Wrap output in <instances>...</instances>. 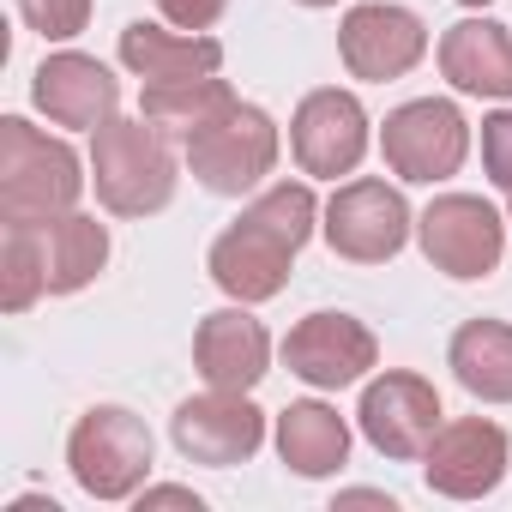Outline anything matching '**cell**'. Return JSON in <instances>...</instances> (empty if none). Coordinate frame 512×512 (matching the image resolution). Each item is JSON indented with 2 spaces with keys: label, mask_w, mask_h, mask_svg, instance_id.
Masks as SVG:
<instances>
[{
  "label": "cell",
  "mask_w": 512,
  "mask_h": 512,
  "mask_svg": "<svg viewBox=\"0 0 512 512\" xmlns=\"http://www.w3.org/2000/svg\"><path fill=\"white\" fill-rule=\"evenodd\" d=\"M85 181L67 139L37 133L25 115L0 121V223H49L79 205Z\"/></svg>",
  "instance_id": "1"
},
{
  "label": "cell",
  "mask_w": 512,
  "mask_h": 512,
  "mask_svg": "<svg viewBox=\"0 0 512 512\" xmlns=\"http://www.w3.org/2000/svg\"><path fill=\"white\" fill-rule=\"evenodd\" d=\"M91 187L115 217H151L175 199V151L157 121H103L91 133Z\"/></svg>",
  "instance_id": "2"
},
{
  "label": "cell",
  "mask_w": 512,
  "mask_h": 512,
  "mask_svg": "<svg viewBox=\"0 0 512 512\" xmlns=\"http://www.w3.org/2000/svg\"><path fill=\"white\" fill-rule=\"evenodd\" d=\"M187 169L199 175V187L241 199L253 193L272 169H278V121L260 103H223L211 121H199L187 133Z\"/></svg>",
  "instance_id": "3"
},
{
  "label": "cell",
  "mask_w": 512,
  "mask_h": 512,
  "mask_svg": "<svg viewBox=\"0 0 512 512\" xmlns=\"http://www.w3.org/2000/svg\"><path fill=\"white\" fill-rule=\"evenodd\" d=\"M67 464L91 500H133L151 476V428L121 404H97L73 422Z\"/></svg>",
  "instance_id": "4"
},
{
  "label": "cell",
  "mask_w": 512,
  "mask_h": 512,
  "mask_svg": "<svg viewBox=\"0 0 512 512\" xmlns=\"http://www.w3.org/2000/svg\"><path fill=\"white\" fill-rule=\"evenodd\" d=\"M464 151H470V121L446 97H416V103L392 109L386 127H380L386 169L398 181H416V187H434V181L458 175L464 169Z\"/></svg>",
  "instance_id": "5"
},
{
  "label": "cell",
  "mask_w": 512,
  "mask_h": 512,
  "mask_svg": "<svg viewBox=\"0 0 512 512\" xmlns=\"http://www.w3.org/2000/svg\"><path fill=\"white\" fill-rule=\"evenodd\" d=\"M416 241L428 253V266L458 278V284H476L500 266L506 253V223L488 199L476 193H440L422 217H416Z\"/></svg>",
  "instance_id": "6"
},
{
  "label": "cell",
  "mask_w": 512,
  "mask_h": 512,
  "mask_svg": "<svg viewBox=\"0 0 512 512\" xmlns=\"http://www.w3.org/2000/svg\"><path fill=\"white\" fill-rule=\"evenodd\" d=\"M320 229H326V241H332L338 260L386 266L392 253H404V241H410L416 217H410V205H404V193H398V187H386V181L362 175V181H344V187L326 199Z\"/></svg>",
  "instance_id": "7"
},
{
  "label": "cell",
  "mask_w": 512,
  "mask_h": 512,
  "mask_svg": "<svg viewBox=\"0 0 512 512\" xmlns=\"http://www.w3.org/2000/svg\"><path fill=\"white\" fill-rule=\"evenodd\" d=\"M506 464H512V440L488 416L440 422V434L422 452V476L446 500H482V494H494L506 482Z\"/></svg>",
  "instance_id": "8"
},
{
  "label": "cell",
  "mask_w": 512,
  "mask_h": 512,
  "mask_svg": "<svg viewBox=\"0 0 512 512\" xmlns=\"http://www.w3.org/2000/svg\"><path fill=\"white\" fill-rule=\"evenodd\" d=\"M169 434H175L181 458L211 464V470H229V464H247L253 452L266 446V416L253 410L247 392H217V386H211L205 398L175 404Z\"/></svg>",
  "instance_id": "9"
},
{
  "label": "cell",
  "mask_w": 512,
  "mask_h": 512,
  "mask_svg": "<svg viewBox=\"0 0 512 512\" xmlns=\"http://www.w3.org/2000/svg\"><path fill=\"white\" fill-rule=\"evenodd\" d=\"M296 241L290 235H278L272 223H260V217H247L241 211V223H229L217 241H211V284L229 296V302H272L284 284H290V266H296Z\"/></svg>",
  "instance_id": "10"
},
{
  "label": "cell",
  "mask_w": 512,
  "mask_h": 512,
  "mask_svg": "<svg viewBox=\"0 0 512 512\" xmlns=\"http://www.w3.org/2000/svg\"><path fill=\"white\" fill-rule=\"evenodd\" d=\"M356 422L368 434L374 452L386 458H422L428 440L440 434V392L422 380V374H380L362 386V404H356Z\"/></svg>",
  "instance_id": "11"
},
{
  "label": "cell",
  "mask_w": 512,
  "mask_h": 512,
  "mask_svg": "<svg viewBox=\"0 0 512 512\" xmlns=\"http://www.w3.org/2000/svg\"><path fill=\"white\" fill-rule=\"evenodd\" d=\"M338 55L356 79L386 85L404 79L422 55H428V25L410 7H392V0H368V7H350L338 25Z\"/></svg>",
  "instance_id": "12"
},
{
  "label": "cell",
  "mask_w": 512,
  "mask_h": 512,
  "mask_svg": "<svg viewBox=\"0 0 512 512\" xmlns=\"http://www.w3.org/2000/svg\"><path fill=\"white\" fill-rule=\"evenodd\" d=\"M290 145H296V163L302 175H320V181H338L350 175L362 157H368V109L356 91H308L296 121H290Z\"/></svg>",
  "instance_id": "13"
},
{
  "label": "cell",
  "mask_w": 512,
  "mask_h": 512,
  "mask_svg": "<svg viewBox=\"0 0 512 512\" xmlns=\"http://www.w3.org/2000/svg\"><path fill=\"white\" fill-rule=\"evenodd\" d=\"M284 362L290 374H302L320 392L356 386L374 362H380V338L356 320V314H308L290 338H284Z\"/></svg>",
  "instance_id": "14"
},
{
  "label": "cell",
  "mask_w": 512,
  "mask_h": 512,
  "mask_svg": "<svg viewBox=\"0 0 512 512\" xmlns=\"http://www.w3.org/2000/svg\"><path fill=\"white\" fill-rule=\"evenodd\" d=\"M31 103L55 121V127H79V133H97L103 121H115L121 109V85L115 73L97 61V55H79V49H61L37 67L31 79Z\"/></svg>",
  "instance_id": "15"
},
{
  "label": "cell",
  "mask_w": 512,
  "mask_h": 512,
  "mask_svg": "<svg viewBox=\"0 0 512 512\" xmlns=\"http://www.w3.org/2000/svg\"><path fill=\"white\" fill-rule=\"evenodd\" d=\"M193 362H199L205 386H217V392H253L272 374V338H266L260 320L247 314V302L241 308H217L193 332Z\"/></svg>",
  "instance_id": "16"
},
{
  "label": "cell",
  "mask_w": 512,
  "mask_h": 512,
  "mask_svg": "<svg viewBox=\"0 0 512 512\" xmlns=\"http://www.w3.org/2000/svg\"><path fill=\"white\" fill-rule=\"evenodd\" d=\"M440 73L464 97H512V31L494 19H458L440 37Z\"/></svg>",
  "instance_id": "17"
},
{
  "label": "cell",
  "mask_w": 512,
  "mask_h": 512,
  "mask_svg": "<svg viewBox=\"0 0 512 512\" xmlns=\"http://www.w3.org/2000/svg\"><path fill=\"white\" fill-rule=\"evenodd\" d=\"M121 61L133 79L145 85H175V79H211L223 67V43L205 37V31H163V25H145L133 19L121 31Z\"/></svg>",
  "instance_id": "18"
},
{
  "label": "cell",
  "mask_w": 512,
  "mask_h": 512,
  "mask_svg": "<svg viewBox=\"0 0 512 512\" xmlns=\"http://www.w3.org/2000/svg\"><path fill=\"white\" fill-rule=\"evenodd\" d=\"M37 247H43L49 296H73L109 266V229L85 211H61V217L37 223Z\"/></svg>",
  "instance_id": "19"
},
{
  "label": "cell",
  "mask_w": 512,
  "mask_h": 512,
  "mask_svg": "<svg viewBox=\"0 0 512 512\" xmlns=\"http://www.w3.org/2000/svg\"><path fill=\"white\" fill-rule=\"evenodd\" d=\"M278 458L296 470V476H332L344 470L350 458V422L320 404V398H302L290 410H278Z\"/></svg>",
  "instance_id": "20"
},
{
  "label": "cell",
  "mask_w": 512,
  "mask_h": 512,
  "mask_svg": "<svg viewBox=\"0 0 512 512\" xmlns=\"http://www.w3.org/2000/svg\"><path fill=\"white\" fill-rule=\"evenodd\" d=\"M458 386L482 404H512V326L506 320H470L452 332L446 350Z\"/></svg>",
  "instance_id": "21"
},
{
  "label": "cell",
  "mask_w": 512,
  "mask_h": 512,
  "mask_svg": "<svg viewBox=\"0 0 512 512\" xmlns=\"http://www.w3.org/2000/svg\"><path fill=\"white\" fill-rule=\"evenodd\" d=\"M145 121H157L163 133H193L199 121H211L223 103H235V91H229V79H175V85H145Z\"/></svg>",
  "instance_id": "22"
},
{
  "label": "cell",
  "mask_w": 512,
  "mask_h": 512,
  "mask_svg": "<svg viewBox=\"0 0 512 512\" xmlns=\"http://www.w3.org/2000/svg\"><path fill=\"white\" fill-rule=\"evenodd\" d=\"M37 296H49L37 223H0V308H7V314H25Z\"/></svg>",
  "instance_id": "23"
},
{
  "label": "cell",
  "mask_w": 512,
  "mask_h": 512,
  "mask_svg": "<svg viewBox=\"0 0 512 512\" xmlns=\"http://www.w3.org/2000/svg\"><path fill=\"white\" fill-rule=\"evenodd\" d=\"M247 217H260V223H272L278 235H290L296 247H308V235L320 229V199H314L308 181H272L260 199L247 205Z\"/></svg>",
  "instance_id": "24"
},
{
  "label": "cell",
  "mask_w": 512,
  "mask_h": 512,
  "mask_svg": "<svg viewBox=\"0 0 512 512\" xmlns=\"http://www.w3.org/2000/svg\"><path fill=\"white\" fill-rule=\"evenodd\" d=\"M19 13H25V25L37 37L67 43V37H79L91 25V0H19Z\"/></svg>",
  "instance_id": "25"
},
{
  "label": "cell",
  "mask_w": 512,
  "mask_h": 512,
  "mask_svg": "<svg viewBox=\"0 0 512 512\" xmlns=\"http://www.w3.org/2000/svg\"><path fill=\"white\" fill-rule=\"evenodd\" d=\"M482 169L494 187H512V109H494L482 121Z\"/></svg>",
  "instance_id": "26"
},
{
  "label": "cell",
  "mask_w": 512,
  "mask_h": 512,
  "mask_svg": "<svg viewBox=\"0 0 512 512\" xmlns=\"http://www.w3.org/2000/svg\"><path fill=\"white\" fill-rule=\"evenodd\" d=\"M229 0H157V13L175 25V31H211L223 19Z\"/></svg>",
  "instance_id": "27"
},
{
  "label": "cell",
  "mask_w": 512,
  "mask_h": 512,
  "mask_svg": "<svg viewBox=\"0 0 512 512\" xmlns=\"http://www.w3.org/2000/svg\"><path fill=\"white\" fill-rule=\"evenodd\" d=\"M133 500H139V512H145V506H187V512H199V506H205V500H199L193 488H181V482H157V488L145 482Z\"/></svg>",
  "instance_id": "28"
},
{
  "label": "cell",
  "mask_w": 512,
  "mask_h": 512,
  "mask_svg": "<svg viewBox=\"0 0 512 512\" xmlns=\"http://www.w3.org/2000/svg\"><path fill=\"white\" fill-rule=\"evenodd\" d=\"M338 506H386V512H392L398 500H392L386 488H344V494H338Z\"/></svg>",
  "instance_id": "29"
},
{
  "label": "cell",
  "mask_w": 512,
  "mask_h": 512,
  "mask_svg": "<svg viewBox=\"0 0 512 512\" xmlns=\"http://www.w3.org/2000/svg\"><path fill=\"white\" fill-rule=\"evenodd\" d=\"M302 7H338V0H302Z\"/></svg>",
  "instance_id": "30"
},
{
  "label": "cell",
  "mask_w": 512,
  "mask_h": 512,
  "mask_svg": "<svg viewBox=\"0 0 512 512\" xmlns=\"http://www.w3.org/2000/svg\"><path fill=\"white\" fill-rule=\"evenodd\" d=\"M458 7H488V0H458Z\"/></svg>",
  "instance_id": "31"
},
{
  "label": "cell",
  "mask_w": 512,
  "mask_h": 512,
  "mask_svg": "<svg viewBox=\"0 0 512 512\" xmlns=\"http://www.w3.org/2000/svg\"><path fill=\"white\" fill-rule=\"evenodd\" d=\"M506 199H512V187H506Z\"/></svg>",
  "instance_id": "32"
}]
</instances>
